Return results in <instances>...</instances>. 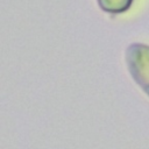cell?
Segmentation results:
<instances>
[{
  "mask_svg": "<svg viewBox=\"0 0 149 149\" xmlns=\"http://www.w3.org/2000/svg\"><path fill=\"white\" fill-rule=\"evenodd\" d=\"M125 61L135 84L149 97V44L130 43L125 51Z\"/></svg>",
  "mask_w": 149,
  "mask_h": 149,
  "instance_id": "6da1fadb",
  "label": "cell"
},
{
  "mask_svg": "<svg viewBox=\"0 0 149 149\" xmlns=\"http://www.w3.org/2000/svg\"><path fill=\"white\" fill-rule=\"evenodd\" d=\"M134 0H97L99 8L108 14H122L130 9Z\"/></svg>",
  "mask_w": 149,
  "mask_h": 149,
  "instance_id": "7a4b0ae2",
  "label": "cell"
}]
</instances>
